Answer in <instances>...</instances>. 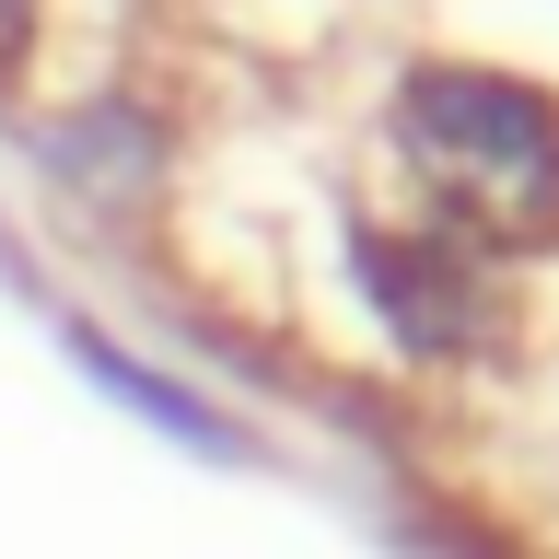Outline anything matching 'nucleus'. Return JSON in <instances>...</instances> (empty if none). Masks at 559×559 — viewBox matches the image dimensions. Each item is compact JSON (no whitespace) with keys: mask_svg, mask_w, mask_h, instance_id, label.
Masks as SVG:
<instances>
[{"mask_svg":"<svg viewBox=\"0 0 559 559\" xmlns=\"http://www.w3.org/2000/svg\"><path fill=\"white\" fill-rule=\"evenodd\" d=\"M396 152L443 234H466L478 257L559 234V94H536L524 70L419 59L396 82Z\"/></svg>","mask_w":559,"mask_h":559,"instance_id":"f257e3e1","label":"nucleus"},{"mask_svg":"<svg viewBox=\"0 0 559 559\" xmlns=\"http://www.w3.org/2000/svg\"><path fill=\"white\" fill-rule=\"evenodd\" d=\"M361 292L408 361H478L489 338V257L466 234H361Z\"/></svg>","mask_w":559,"mask_h":559,"instance_id":"f03ea898","label":"nucleus"},{"mask_svg":"<svg viewBox=\"0 0 559 559\" xmlns=\"http://www.w3.org/2000/svg\"><path fill=\"white\" fill-rule=\"evenodd\" d=\"M70 361H82V373H94L117 408H140L152 431H175V443H199V454H245V443H234V419L210 408V396H187V384H164L152 361H129L105 326H70Z\"/></svg>","mask_w":559,"mask_h":559,"instance_id":"7ed1b4c3","label":"nucleus"},{"mask_svg":"<svg viewBox=\"0 0 559 559\" xmlns=\"http://www.w3.org/2000/svg\"><path fill=\"white\" fill-rule=\"evenodd\" d=\"M47 152H59V175L82 187V199H105V187H117V199H129V187H152V140L129 129V105H82Z\"/></svg>","mask_w":559,"mask_h":559,"instance_id":"20e7f679","label":"nucleus"},{"mask_svg":"<svg viewBox=\"0 0 559 559\" xmlns=\"http://www.w3.org/2000/svg\"><path fill=\"white\" fill-rule=\"evenodd\" d=\"M35 12H47V0H0V82L24 70V47H35Z\"/></svg>","mask_w":559,"mask_h":559,"instance_id":"39448f33","label":"nucleus"}]
</instances>
